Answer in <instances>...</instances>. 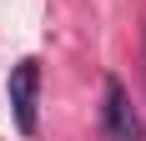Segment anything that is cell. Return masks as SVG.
<instances>
[{
    "instance_id": "obj_1",
    "label": "cell",
    "mask_w": 146,
    "mask_h": 141,
    "mask_svg": "<svg viewBox=\"0 0 146 141\" xmlns=\"http://www.w3.org/2000/svg\"><path fill=\"white\" fill-rule=\"evenodd\" d=\"M101 136L106 141H146V121L131 106V91L116 76L101 81Z\"/></svg>"
},
{
    "instance_id": "obj_2",
    "label": "cell",
    "mask_w": 146,
    "mask_h": 141,
    "mask_svg": "<svg viewBox=\"0 0 146 141\" xmlns=\"http://www.w3.org/2000/svg\"><path fill=\"white\" fill-rule=\"evenodd\" d=\"M35 96H40V61L25 56L10 70V111H15L20 136H35Z\"/></svg>"
}]
</instances>
